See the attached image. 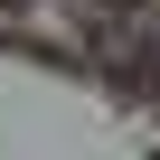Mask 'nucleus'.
<instances>
[{
	"label": "nucleus",
	"instance_id": "obj_1",
	"mask_svg": "<svg viewBox=\"0 0 160 160\" xmlns=\"http://www.w3.org/2000/svg\"><path fill=\"white\" fill-rule=\"evenodd\" d=\"M94 57L113 66V85H132V94H160V10H113L104 28H94Z\"/></svg>",
	"mask_w": 160,
	"mask_h": 160
}]
</instances>
